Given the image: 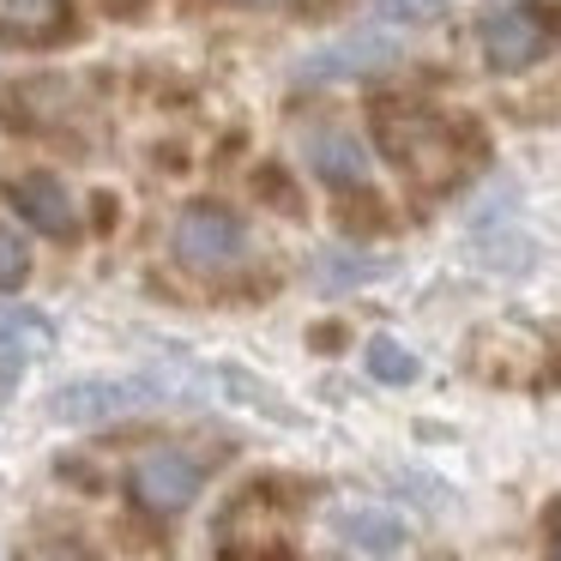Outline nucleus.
<instances>
[{
    "mask_svg": "<svg viewBox=\"0 0 561 561\" xmlns=\"http://www.w3.org/2000/svg\"><path fill=\"white\" fill-rule=\"evenodd\" d=\"M368 127H375V146L387 151V163L416 187H453L483 151L471 127L447 122L440 110L411 98H380L368 110Z\"/></svg>",
    "mask_w": 561,
    "mask_h": 561,
    "instance_id": "f257e3e1",
    "label": "nucleus"
},
{
    "mask_svg": "<svg viewBox=\"0 0 561 561\" xmlns=\"http://www.w3.org/2000/svg\"><path fill=\"white\" fill-rule=\"evenodd\" d=\"M170 254L182 260L199 278H218V272H236L248 260V224L236 218L218 199H194V206L175 211L170 224Z\"/></svg>",
    "mask_w": 561,
    "mask_h": 561,
    "instance_id": "f03ea898",
    "label": "nucleus"
},
{
    "mask_svg": "<svg viewBox=\"0 0 561 561\" xmlns=\"http://www.w3.org/2000/svg\"><path fill=\"white\" fill-rule=\"evenodd\" d=\"M556 13L543 0H501L477 19V43L495 73H531L549 49H556Z\"/></svg>",
    "mask_w": 561,
    "mask_h": 561,
    "instance_id": "7ed1b4c3",
    "label": "nucleus"
},
{
    "mask_svg": "<svg viewBox=\"0 0 561 561\" xmlns=\"http://www.w3.org/2000/svg\"><path fill=\"white\" fill-rule=\"evenodd\" d=\"M199 489H206V465L182 447H151L127 465V501H134L139 513H151V519L187 513L199 501Z\"/></svg>",
    "mask_w": 561,
    "mask_h": 561,
    "instance_id": "20e7f679",
    "label": "nucleus"
},
{
    "mask_svg": "<svg viewBox=\"0 0 561 561\" xmlns=\"http://www.w3.org/2000/svg\"><path fill=\"white\" fill-rule=\"evenodd\" d=\"M218 561H296L290 519L272 507L266 489H248L218 519Z\"/></svg>",
    "mask_w": 561,
    "mask_h": 561,
    "instance_id": "39448f33",
    "label": "nucleus"
},
{
    "mask_svg": "<svg viewBox=\"0 0 561 561\" xmlns=\"http://www.w3.org/2000/svg\"><path fill=\"white\" fill-rule=\"evenodd\" d=\"M151 404H163L158 380H73L49 399V411L73 428H98V423H115V416L151 411Z\"/></svg>",
    "mask_w": 561,
    "mask_h": 561,
    "instance_id": "423d86ee",
    "label": "nucleus"
},
{
    "mask_svg": "<svg viewBox=\"0 0 561 561\" xmlns=\"http://www.w3.org/2000/svg\"><path fill=\"white\" fill-rule=\"evenodd\" d=\"M7 206L19 211V224H31L37 236H55V242H73L79 236V206L67 194V182L31 170V175H13L7 182Z\"/></svg>",
    "mask_w": 561,
    "mask_h": 561,
    "instance_id": "0eeeda50",
    "label": "nucleus"
},
{
    "mask_svg": "<svg viewBox=\"0 0 561 561\" xmlns=\"http://www.w3.org/2000/svg\"><path fill=\"white\" fill-rule=\"evenodd\" d=\"M399 61V43L387 37H339L327 43V49H314L302 67H296V79L302 85H332V79H368V73H387V67Z\"/></svg>",
    "mask_w": 561,
    "mask_h": 561,
    "instance_id": "6e6552de",
    "label": "nucleus"
},
{
    "mask_svg": "<svg viewBox=\"0 0 561 561\" xmlns=\"http://www.w3.org/2000/svg\"><path fill=\"white\" fill-rule=\"evenodd\" d=\"M302 151H308V170L327 187H363L368 182V146L356 134H344V127H314L302 139Z\"/></svg>",
    "mask_w": 561,
    "mask_h": 561,
    "instance_id": "1a4fd4ad",
    "label": "nucleus"
},
{
    "mask_svg": "<svg viewBox=\"0 0 561 561\" xmlns=\"http://www.w3.org/2000/svg\"><path fill=\"white\" fill-rule=\"evenodd\" d=\"M49 351H55L49 314H37V308H0V392L13 387L31 356H49Z\"/></svg>",
    "mask_w": 561,
    "mask_h": 561,
    "instance_id": "9d476101",
    "label": "nucleus"
},
{
    "mask_svg": "<svg viewBox=\"0 0 561 561\" xmlns=\"http://www.w3.org/2000/svg\"><path fill=\"white\" fill-rule=\"evenodd\" d=\"M73 31L67 0H0V43H61Z\"/></svg>",
    "mask_w": 561,
    "mask_h": 561,
    "instance_id": "9b49d317",
    "label": "nucleus"
},
{
    "mask_svg": "<svg viewBox=\"0 0 561 561\" xmlns=\"http://www.w3.org/2000/svg\"><path fill=\"white\" fill-rule=\"evenodd\" d=\"M339 537L351 549H363V556H375V561H387V556H399L404 549V519L399 513H387V507H339Z\"/></svg>",
    "mask_w": 561,
    "mask_h": 561,
    "instance_id": "f8f14e48",
    "label": "nucleus"
},
{
    "mask_svg": "<svg viewBox=\"0 0 561 561\" xmlns=\"http://www.w3.org/2000/svg\"><path fill=\"white\" fill-rule=\"evenodd\" d=\"M387 272V260H375V254H344V248H327V254L314 260V290H356V284H368V278H380Z\"/></svg>",
    "mask_w": 561,
    "mask_h": 561,
    "instance_id": "ddd939ff",
    "label": "nucleus"
},
{
    "mask_svg": "<svg viewBox=\"0 0 561 561\" xmlns=\"http://www.w3.org/2000/svg\"><path fill=\"white\" fill-rule=\"evenodd\" d=\"M363 363H368V375H375L380 387H411V380H416V351H404L399 339H387V332L368 339Z\"/></svg>",
    "mask_w": 561,
    "mask_h": 561,
    "instance_id": "4468645a",
    "label": "nucleus"
},
{
    "mask_svg": "<svg viewBox=\"0 0 561 561\" xmlns=\"http://www.w3.org/2000/svg\"><path fill=\"white\" fill-rule=\"evenodd\" d=\"M368 13L387 25H435L447 19V0H368Z\"/></svg>",
    "mask_w": 561,
    "mask_h": 561,
    "instance_id": "2eb2a0df",
    "label": "nucleus"
},
{
    "mask_svg": "<svg viewBox=\"0 0 561 561\" xmlns=\"http://www.w3.org/2000/svg\"><path fill=\"white\" fill-rule=\"evenodd\" d=\"M31 278V242L0 224V290H19Z\"/></svg>",
    "mask_w": 561,
    "mask_h": 561,
    "instance_id": "dca6fc26",
    "label": "nucleus"
},
{
    "mask_svg": "<svg viewBox=\"0 0 561 561\" xmlns=\"http://www.w3.org/2000/svg\"><path fill=\"white\" fill-rule=\"evenodd\" d=\"M543 561H561V525H556V537H549V556Z\"/></svg>",
    "mask_w": 561,
    "mask_h": 561,
    "instance_id": "f3484780",
    "label": "nucleus"
}]
</instances>
